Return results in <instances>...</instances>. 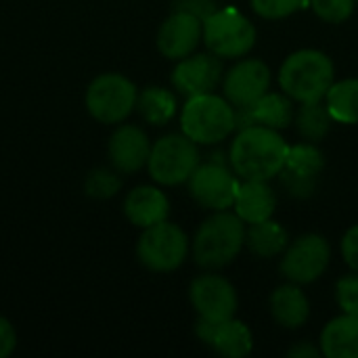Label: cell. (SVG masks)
Instances as JSON below:
<instances>
[{"instance_id": "8", "label": "cell", "mask_w": 358, "mask_h": 358, "mask_svg": "<svg viewBox=\"0 0 358 358\" xmlns=\"http://www.w3.org/2000/svg\"><path fill=\"white\" fill-rule=\"evenodd\" d=\"M136 256L141 264L153 273H172L189 256L187 233L168 220L143 229L136 243Z\"/></svg>"}, {"instance_id": "2", "label": "cell", "mask_w": 358, "mask_h": 358, "mask_svg": "<svg viewBox=\"0 0 358 358\" xmlns=\"http://www.w3.org/2000/svg\"><path fill=\"white\" fill-rule=\"evenodd\" d=\"M334 63L331 59L315 48H304L292 52L281 69L279 84L283 92L298 103L323 101L334 84Z\"/></svg>"}, {"instance_id": "25", "label": "cell", "mask_w": 358, "mask_h": 358, "mask_svg": "<svg viewBox=\"0 0 358 358\" xmlns=\"http://www.w3.org/2000/svg\"><path fill=\"white\" fill-rule=\"evenodd\" d=\"M323 168H325V155L321 153V149L317 145L306 141V143L289 147L287 159H285V166L281 172H287L298 178L317 180V176L321 174Z\"/></svg>"}, {"instance_id": "10", "label": "cell", "mask_w": 358, "mask_h": 358, "mask_svg": "<svg viewBox=\"0 0 358 358\" xmlns=\"http://www.w3.org/2000/svg\"><path fill=\"white\" fill-rule=\"evenodd\" d=\"M331 250L321 235H304L283 252L281 275L298 285L317 281L329 266Z\"/></svg>"}, {"instance_id": "34", "label": "cell", "mask_w": 358, "mask_h": 358, "mask_svg": "<svg viewBox=\"0 0 358 358\" xmlns=\"http://www.w3.org/2000/svg\"><path fill=\"white\" fill-rule=\"evenodd\" d=\"M17 348V331L13 323L0 315V358H8Z\"/></svg>"}, {"instance_id": "23", "label": "cell", "mask_w": 358, "mask_h": 358, "mask_svg": "<svg viewBox=\"0 0 358 358\" xmlns=\"http://www.w3.org/2000/svg\"><path fill=\"white\" fill-rule=\"evenodd\" d=\"M250 109H252V117L256 124L273 128V130H283L294 120L292 99L281 92L262 94L254 105H250Z\"/></svg>"}, {"instance_id": "36", "label": "cell", "mask_w": 358, "mask_h": 358, "mask_svg": "<svg viewBox=\"0 0 358 358\" xmlns=\"http://www.w3.org/2000/svg\"><path fill=\"white\" fill-rule=\"evenodd\" d=\"M357 2H358V0H357Z\"/></svg>"}, {"instance_id": "22", "label": "cell", "mask_w": 358, "mask_h": 358, "mask_svg": "<svg viewBox=\"0 0 358 358\" xmlns=\"http://www.w3.org/2000/svg\"><path fill=\"white\" fill-rule=\"evenodd\" d=\"M178 103L172 90L162 88V86H149L138 92L136 99V111L147 124L153 126H164L176 115Z\"/></svg>"}, {"instance_id": "1", "label": "cell", "mask_w": 358, "mask_h": 358, "mask_svg": "<svg viewBox=\"0 0 358 358\" xmlns=\"http://www.w3.org/2000/svg\"><path fill=\"white\" fill-rule=\"evenodd\" d=\"M287 151L289 145L279 130L256 124L237 132L229 151V164L243 180H271L283 170Z\"/></svg>"}, {"instance_id": "15", "label": "cell", "mask_w": 358, "mask_h": 358, "mask_svg": "<svg viewBox=\"0 0 358 358\" xmlns=\"http://www.w3.org/2000/svg\"><path fill=\"white\" fill-rule=\"evenodd\" d=\"M151 143L145 130L134 124H120L107 143V155L111 166L120 174H134L147 166Z\"/></svg>"}, {"instance_id": "29", "label": "cell", "mask_w": 358, "mask_h": 358, "mask_svg": "<svg viewBox=\"0 0 358 358\" xmlns=\"http://www.w3.org/2000/svg\"><path fill=\"white\" fill-rule=\"evenodd\" d=\"M357 0H310L313 10L327 23H344L352 10Z\"/></svg>"}, {"instance_id": "28", "label": "cell", "mask_w": 358, "mask_h": 358, "mask_svg": "<svg viewBox=\"0 0 358 358\" xmlns=\"http://www.w3.org/2000/svg\"><path fill=\"white\" fill-rule=\"evenodd\" d=\"M308 4L310 0H252V8L264 19H283Z\"/></svg>"}, {"instance_id": "9", "label": "cell", "mask_w": 358, "mask_h": 358, "mask_svg": "<svg viewBox=\"0 0 358 358\" xmlns=\"http://www.w3.org/2000/svg\"><path fill=\"white\" fill-rule=\"evenodd\" d=\"M239 191V180L233 168L222 159L220 153H214L206 164H199L189 178L191 197L206 210L222 212L233 208Z\"/></svg>"}, {"instance_id": "16", "label": "cell", "mask_w": 358, "mask_h": 358, "mask_svg": "<svg viewBox=\"0 0 358 358\" xmlns=\"http://www.w3.org/2000/svg\"><path fill=\"white\" fill-rule=\"evenodd\" d=\"M195 331L203 344H208L222 357L243 358L248 357L254 348V338H252L250 327L235 319L208 321V319L199 317Z\"/></svg>"}, {"instance_id": "3", "label": "cell", "mask_w": 358, "mask_h": 358, "mask_svg": "<svg viewBox=\"0 0 358 358\" xmlns=\"http://www.w3.org/2000/svg\"><path fill=\"white\" fill-rule=\"evenodd\" d=\"M245 245V222L237 214L227 210L216 212L195 233L193 258L201 268H222L229 266Z\"/></svg>"}, {"instance_id": "11", "label": "cell", "mask_w": 358, "mask_h": 358, "mask_svg": "<svg viewBox=\"0 0 358 358\" xmlns=\"http://www.w3.org/2000/svg\"><path fill=\"white\" fill-rule=\"evenodd\" d=\"M189 298L201 319L227 321L233 319L239 306L235 287L218 275H201L191 283Z\"/></svg>"}, {"instance_id": "4", "label": "cell", "mask_w": 358, "mask_h": 358, "mask_svg": "<svg viewBox=\"0 0 358 358\" xmlns=\"http://www.w3.org/2000/svg\"><path fill=\"white\" fill-rule=\"evenodd\" d=\"M180 128L197 145H216L235 132V107L214 92L189 96L180 113Z\"/></svg>"}, {"instance_id": "21", "label": "cell", "mask_w": 358, "mask_h": 358, "mask_svg": "<svg viewBox=\"0 0 358 358\" xmlns=\"http://www.w3.org/2000/svg\"><path fill=\"white\" fill-rule=\"evenodd\" d=\"M245 245L258 258H275L287 250L289 237H287V231L279 222L268 218V220L250 224V229L245 231Z\"/></svg>"}, {"instance_id": "31", "label": "cell", "mask_w": 358, "mask_h": 358, "mask_svg": "<svg viewBox=\"0 0 358 358\" xmlns=\"http://www.w3.org/2000/svg\"><path fill=\"white\" fill-rule=\"evenodd\" d=\"M279 178H281V185L287 189V193L292 197H298V199H306L315 193L317 189V180H308V178H298V176H292L287 172H279Z\"/></svg>"}, {"instance_id": "24", "label": "cell", "mask_w": 358, "mask_h": 358, "mask_svg": "<svg viewBox=\"0 0 358 358\" xmlns=\"http://www.w3.org/2000/svg\"><path fill=\"white\" fill-rule=\"evenodd\" d=\"M325 105L334 117V122L340 124H358V80L348 78L342 82L331 84Z\"/></svg>"}, {"instance_id": "32", "label": "cell", "mask_w": 358, "mask_h": 358, "mask_svg": "<svg viewBox=\"0 0 358 358\" xmlns=\"http://www.w3.org/2000/svg\"><path fill=\"white\" fill-rule=\"evenodd\" d=\"M172 10H187L195 17H199L201 21H206L212 13L218 10L216 0H174Z\"/></svg>"}, {"instance_id": "18", "label": "cell", "mask_w": 358, "mask_h": 358, "mask_svg": "<svg viewBox=\"0 0 358 358\" xmlns=\"http://www.w3.org/2000/svg\"><path fill=\"white\" fill-rule=\"evenodd\" d=\"M233 208L245 224L262 222L273 218L277 208V195L268 180H245L243 185H239Z\"/></svg>"}, {"instance_id": "12", "label": "cell", "mask_w": 358, "mask_h": 358, "mask_svg": "<svg viewBox=\"0 0 358 358\" xmlns=\"http://www.w3.org/2000/svg\"><path fill=\"white\" fill-rule=\"evenodd\" d=\"M222 88L233 107L254 105L271 88V69L260 59H245L224 76Z\"/></svg>"}, {"instance_id": "6", "label": "cell", "mask_w": 358, "mask_h": 358, "mask_svg": "<svg viewBox=\"0 0 358 358\" xmlns=\"http://www.w3.org/2000/svg\"><path fill=\"white\" fill-rule=\"evenodd\" d=\"M203 42L216 57L237 59L254 48L256 27L235 6H224L203 21Z\"/></svg>"}, {"instance_id": "20", "label": "cell", "mask_w": 358, "mask_h": 358, "mask_svg": "<svg viewBox=\"0 0 358 358\" xmlns=\"http://www.w3.org/2000/svg\"><path fill=\"white\" fill-rule=\"evenodd\" d=\"M321 352L327 358H358V317L342 315L321 334Z\"/></svg>"}, {"instance_id": "17", "label": "cell", "mask_w": 358, "mask_h": 358, "mask_svg": "<svg viewBox=\"0 0 358 358\" xmlns=\"http://www.w3.org/2000/svg\"><path fill=\"white\" fill-rule=\"evenodd\" d=\"M124 214L128 222H132L138 229H149L157 222L168 220L170 214V201L164 191L157 187L141 185L132 189L124 199Z\"/></svg>"}, {"instance_id": "7", "label": "cell", "mask_w": 358, "mask_h": 358, "mask_svg": "<svg viewBox=\"0 0 358 358\" xmlns=\"http://www.w3.org/2000/svg\"><path fill=\"white\" fill-rule=\"evenodd\" d=\"M197 166L199 149L197 143L187 134H166L155 145H151L147 168L157 185L174 187L189 182Z\"/></svg>"}, {"instance_id": "30", "label": "cell", "mask_w": 358, "mask_h": 358, "mask_svg": "<svg viewBox=\"0 0 358 358\" xmlns=\"http://www.w3.org/2000/svg\"><path fill=\"white\" fill-rule=\"evenodd\" d=\"M336 300L346 315L358 317V273L348 275L338 281L336 285Z\"/></svg>"}, {"instance_id": "19", "label": "cell", "mask_w": 358, "mask_h": 358, "mask_svg": "<svg viewBox=\"0 0 358 358\" xmlns=\"http://www.w3.org/2000/svg\"><path fill=\"white\" fill-rule=\"evenodd\" d=\"M271 313L275 321L285 329L302 327L310 317V302L306 294L298 287V283L281 285L271 296Z\"/></svg>"}, {"instance_id": "14", "label": "cell", "mask_w": 358, "mask_h": 358, "mask_svg": "<svg viewBox=\"0 0 358 358\" xmlns=\"http://www.w3.org/2000/svg\"><path fill=\"white\" fill-rule=\"evenodd\" d=\"M220 82H222V65H220V57H216L214 52L193 55V57L189 55L180 59L172 71L174 88L187 99L214 92Z\"/></svg>"}, {"instance_id": "35", "label": "cell", "mask_w": 358, "mask_h": 358, "mask_svg": "<svg viewBox=\"0 0 358 358\" xmlns=\"http://www.w3.org/2000/svg\"><path fill=\"white\" fill-rule=\"evenodd\" d=\"M323 352H321V348H315V346H310V344H298V346H294L292 350H289V357H296V358H306V357H321Z\"/></svg>"}, {"instance_id": "27", "label": "cell", "mask_w": 358, "mask_h": 358, "mask_svg": "<svg viewBox=\"0 0 358 358\" xmlns=\"http://www.w3.org/2000/svg\"><path fill=\"white\" fill-rule=\"evenodd\" d=\"M122 189V178L113 168H94L84 178V193L92 199H111Z\"/></svg>"}, {"instance_id": "26", "label": "cell", "mask_w": 358, "mask_h": 358, "mask_svg": "<svg viewBox=\"0 0 358 358\" xmlns=\"http://www.w3.org/2000/svg\"><path fill=\"white\" fill-rule=\"evenodd\" d=\"M331 113L327 109V105H323L321 101L315 103H302L298 115H296V126L298 132L308 141V143H319L323 141L329 130H331Z\"/></svg>"}, {"instance_id": "13", "label": "cell", "mask_w": 358, "mask_h": 358, "mask_svg": "<svg viewBox=\"0 0 358 358\" xmlns=\"http://www.w3.org/2000/svg\"><path fill=\"white\" fill-rule=\"evenodd\" d=\"M203 40V21L187 10H172L157 31V48L166 59L189 57Z\"/></svg>"}, {"instance_id": "33", "label": "cell", "mask_w": 358, "mask_h": 358, "mask_svg": "<svg viewBox=\"0 0 358 358\" xmlns=\"http://www.w3.org/2000/svg\"><path fill=\"white\" fill-rule=\"evenodd\" d=\"M342 256L346 260V264L358 273V224L350 227L342 239Z\"/></svg>"}, {"instance_id": "5", "label": "cell", "mask_w": 358, "mask_h": 358, "mask_svg": "<svg viewBox=\"0 0 358 358\" xmlns=\"http://www.w3.org/2000/svg\"><path fill=\"white\" fill-rule=\"evenodd\" d=\"M138 88L124 73L107 71L92 78L86 88L84 105L101 124H122L136 109Z\"/></svg>"}]
</instances>
